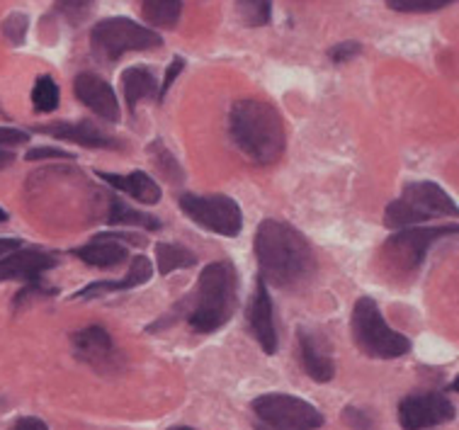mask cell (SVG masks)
I'll return each mask as SVG.
<instances>
[{"label":"cell","instance_id":"1","mask_svg":"<svg viewBox=\"0 0 459 430\" xmlns=\"http://www.w3.org/2000/svg\"><path fill=\"white\" fill-rule=\"evenodd\" d=\"M255 256H258L260 277L280 290H290L311 280L316 270V258L304 233L292 224L280 219L260 222L255 232Z\"/></svg>","mask_w":459,"mask_h":430},{"label":"cell","instance_id":"2","mask_svg":"<svg viewBox=\"0 0 459 430\" xmlns=\"http://www.w3.org/2000/svg\"><path fill=\"white\" fill-rule=\"evenodd\" d=\"M229 132L243 156L253 163L270 166L287 149V129L282 115L267 100H238L229 112Z\"/></svg>","mask_w":459,"mask_h":430},{"label":"cell","instance_id":"3","mask_svg":"<svg viewBox=\"0 0 459 430\" xmlns=\"http://www.w3.org/2000/svg\"><path fill=\"white\" fill-rule=\"evenodd\" d=\"M238 294V275L229 260L209 263L202 270L197 287L190 299V309L185 319L195 333H214L229 323L236 312Z\"/></svg>","mask_w":459,"mask_h":430},{"label":"cell","instance_id":"4","mask_svg":"<svg viewBox=\"0 0 459 430\" xmlns=\"http://www.w3.org/2000/svg\"><path fill=\"white\" fill-rule=\"evenodd\" d=\"M351 329L355 346L375 360H396L411 350V340L403 333L394 331L385 321V316L372 297H359L355 302Z\"/></svg>","mask_w":459,"mask_h":430},{"label":"cell","instance_id":"5","mask_svg":"<svg viewBox=\"0 0 459 430\" xmlns=\"http://www.w3.org/2000/svg\"><path fill=\"white\" fill-rule=\"evenodd\" d=\"M251 408L255 430H316L324 426V414L316 406L292 394H263Z\"/></svg>","mask_w":459,"mask_h":430},{"label":"cell","instance_id":"6","mask_svg":"<svg viewBox=\"0 0 459 430\" xmlns=\"http://www.w3.org/2000/svg\"><path fill=\"white\" fill-rule=\"evenodd\" d=\"M91 42L102 58L117 61L119 57H125L129 51L159 49L163 44V37L153 32L151 27L134 22L129 17H109V20H100L92 27Z\"/></svg>","mask_w":459,"mask_h":430},{"label":"cell","instance_id":"7","mask_svg":"<svg viewBox=\"0 0 459 430\" xmlns=\"http://www.w3.org/2000/svg\"><path fill=\"white\" fill-rule=\"evenodd\" d=\"M180 209L207 232L238 236L243 229L241 207L226 195H183Z\"/></svg>","mask_w":459,"mask_h":430},{"label":"cell","instance_id":"8","mask_svg":"<svg viewBox=\"0 0 459 430\" xmlns=\"http://www.w3.org/2000/svg\"><path fill=\"white\" fill-rule=\"evenodd\" d=\"M455 233H457V224L401 229L399 233H394L392 239L386 241L385 253L399 265L401 270H416L418 265L423 263L428 249L433 246L435 241H440L443 236H455Z\"/></svg>","mask_w":459,"mask_h":430},{"label":"cell","instance_id":"9","mask_svg":"<svg viewBox=\"0 0 459 430\" xmlns=\"http://www.w3.org/2000/svg\"><path fill=\"white\" fill-rule=\"evenodd\" d=\"M455 404L443 391L409 394L399 401V423L403 430H428L455 418Z\"/></svg>","mask_w":459,"mask_h":430},{"label":"cell","instance_id":"10","mask_svg":"<svg viewBox=\"0 0 459 430\" xmlns=\"http://www.w3.org/2000/svg\"><path fill=\"white\" fill-rule=\"evenodd\" d=\"M71 346H74L75 357L92 367L95 373L109 374L122 367V355L115 347V340L109 338V333L102 326H88L83 331L74 333Z\"/></svg>","mask_w":459,"mask_h":430},{"label":"cell","instance_id":"11","mask_svg":"<svg viewBox=\"0 0 459 430\" xmlns=\"http://www.w3.org/2000/svg\"><path fill=\"white\" fill-rule=\"evenodd\" d=\"M74 92L75 98L98 117L108 119V122H119L122 112H119L117 95L105 78H100L98 74H78L74 81Z\"/></svg>","mask_w":459,"mask_h":430},{"label":"cell","instance_id":"12","mask_svg":"<svg viewBox=\"0 0 459 430\" xmlns=\"http://www.w3.org/2000/svg\"><path fill=\"white\" fill-rule=\"evenodd\" d=\"M59 263V258L37 249H17L0 260V282L8 280H39L49 268Z\"/></svg>","mask_w":459,"mask_h":430},{"label":"cell","instance_id":"13","mask_svg":"<svg viewBox=\"0 0 459 430\" xmlns=\"http://www.w3.org/2000/svg\"><path fill=\"white\" fill-rule=\"evenodd\" d=\"M297 340H299V363L304 367V373L309 374L314 382H321V384L333 380L335 363L326 340L321 338L318 333L307 331V329H299Z\"/></svg>","mask_w":459,"mask_h":430},{"label":"cell","instance_id":"14","mask_svg":"<svg viewBox=\"0 0 459 430\" xmlns=\"http://www.w3.org/2000/svg\"><path fill=\"white\" fill-rule=\"evenodd\" d=\"M401 199H406L411 207L418 209L420 215L430 219V216H457L459 209L455 205V199L437 185L430 180H418L406 185V190L401 195Z\"/></svg>","mask_w":459,"mask_h":430},{"label":"cell","instance_id":"15","mask_svg":"<svg viewBox=\"0 0 459 430\" xmlns=\"http://www.w3.org/2000/svg\"><path fill=\"white\" fill-rule=\"evenodd\" d=\"M125 241V233H98L85 246L75 249L74 256L92 268H117L129 258Z\"/></svg>","mask_w":459,"mask_h":430},{"label":"cell","instance_id":"16","mask_svg":"<svg viewBox=\"0 0 459 430\" xmlns=\"http://www.w3.org/2000/svg\"><path fill=\"white\" fill-rule=\"evenodd\" d=\"M251 331L260 347L265 350V355L277 353V329H275V312H273V299L265 290V280L258 277L255 285V297L251 304Z\"/></svg>","mask_w":459,"mask_h":430},{"label":"cell","instance_id":"17","mask_svg":"<svg viewBox=\"0 0 459 430\" xmlns=\"http://www.w3.org/2000/svg\"><path fill=\"white\" fill-rule=\"evenodd\" d=\"M39 132L49 134V136H56V139L74 141V144L85 146V149H125L117 139H112V136H108L105 132H100V129L95 125H91V122H56V125L39 127Z\"/></svg>","mask_w":459,"mask_h":430},{"label":"cell","instance_id":"18","mask_svg":"<svg viewBox=\"0 0 459 430\" xmlns=\"http://www.w3.org/2000/svg\"><path fill=\"white\" fill-rule=\"evenodd\" d=\"M151 273H153V268H151V260L143 256H136L129 265V273L122 277V280H105V282H92L88 287L78 292L75 297L78 299H91V297H100V294H108V292H125V290H134V287H139V285H146L151 280Z\"/></svg>","mask_w":459,"mask_h":430},{"label":"cell","instance_id":"19","mask_svg":"<svg viewBox=\"0 0 459 430\" xmlns=\"http://www.w3.org/2000/svg\"><path fill=\"white\" fill-rule=\"evenodd\" d=\"M102 180L117 188L119 192H125L129 197H134L142 205H159L160 202V188L159 182L151 180L149 173L143 171H134L129 175H117V173H98Z\"/></svg>","mask_w":459,"mask_h":430},{"label":"cell","instance_id":"20","mask_svg":"<svg viewBox=\"0 0 459 430\" xmlns=\"http://www.w3.org/2000/svg\"><path fill=\"white\" fill-rule=\"evenodd\" d=\"M122 88H125V100L129 105V112L136 110V102L143 98H159V83L156 75L149 68L132 66L122 74Z\"/></svg>","mask_w":459,"mask_h":430},{"label":"cell","instance_id":"21","mask_svg":"<svg viewBox=\"0 0 459 430\" xmlns=\"http://www.w3.org/2000/svg\"><path fill=\"white\" fill-rule=\"evenodd\" d=\"M143 20L160 30H176L183 15V0H143Z\"/></svg>","mask_w":459,"mask_h":430},{"label":"cell","instance_id":"22","mask_svg":"<svg viewBox=\"0 0 459 430\" xmlns=\"http://www.w3.org/2000/svg\"><path fill=\"white\" fill-rule=\"evenodd\" d=\"M156 260H159V273L170 275L173 270H183V268H193L197 263L193 250L183 249L178 243H159L156 246Z\"/></svg>","mask_w":459,"mask_h":430},{"label":"cell","instance_id":"23","mask_svg":"<svg viewBox=\"0 0 459 430\" xmlns=\"http://www.w3.org/2000/svg\"><path fill=\"white\" fill-rule=\"evenodd\" d=\"M108 222L126 224V226H142V229H160V222L156 219V216L143 215V212H139V209L125 205L122 199H112V202H109Z\"/></svg>","mask_w":459,"mask_h":430},{"label":"cell","instance_id":"24","mask_svg":"<svg viewBox=\"0 0 459 430\" xmlns=\"http://www.w3.org/2000/svg\"><path fill=\"white\" fill-rule=\"evenodd\" d=\"M426 222V216L420 215L418 209H413L406 202V199H394L392 205L386 207L385 212V224L389 229H411V226H418V224Z\"/></svg>","mask_w":459,"mask_h":430},{"label":"cell","instance_id":"25","mask_svg":"<svg viewBox=\"0 0 459 430\" xmlns=\"http://www.w3.org/2000/svg\"><path fill=\"white\" fill-rule=\"evenodd\" d=\"M236 13L246 27H265L273 17V0H236Z\"/></svg>","mask_w":459,"mask_h":430},{"label":"cell","instance_id":"26","mask_svg":"<svg viewBox=\"0 0 459 430\" xmlns=\"http://www.w3.org/2000/svg\"><path fill=\"white\" fill-rule=\"evenodd\" d=\"M61 91L51 75H39L32 88V105L37 112H54L59 108Z\"/></svg>","mask_w":459,"mask_h":430},{"label":"cell","instance_id":"27","mask_svg":"<svg viewBox=\"0 0 459 430\" xmlns=\"http://www.w3.org/2000/svg\"><path fill=\"white\" fill-rule=\"evenodd\" d=\"M149 154L156 158V166L160 168V173L166 175L168 180H173V182L183 180V168H180V163L176 161V156L163 146V141L160 139L153 141V144L149 146Z\"/></svg>","mask_w":459,"mask_h":430},{"label":"cell","instance_id":"28","mask_svg":"<svg viewBox=\"0 0 459 430\" xmlns=\"http://www.w3.org/2000/svg\"><path fill=\"white\" fill-rule=\"evenodd\" d=\"M95 8V0H56V13L66 17L74 27L83 25Z\"/></svg>","mask_w":459,"mask_h":430},{"label":"cell","instance_id":"29","mask_svg":"<svg viewBox=\"0 0 459 430\" xmlns=\"http://www.w3.org/2000/svg\"><path fill=\"white\" fill-rule=\"evenodd\" d=\"M452 3L455 0H386V5L396 13H435Z\"/></svg>","mask_w":459,"mask_h":430},{"label":"cell","instance_id":"30","mask_svg":"<svg viewBox=\"0 0 459 430\" xmlns=\"http://www.w3.org/2000/svg\"><path fill=\"white\" fill-rule=\"evenodd\" d=\"M27 30H30V20L27 15L22 13H13V15L5 17V22H3V34H5V39L10 44H25V37H27Z\"/></svg>","mask_w":459,"mask_h":430},{"label":"cell","instance_id":"31","mask_svg":"<svg viewBox=\"0 0 459 430\" xmlns=\"http://www.w3.org/2000/svg\"><path fill=\"white\" fill-rule=\"evenodd\" d=\"M359 51H362V44L359 42H341L328 49V58L333 64H348L351 58L359 57Z\"/></svg>","mask_w":459,"mask_h":430},{"label":"cell","instance_id":"32","mask_svg":"<svg viewBox=\"0 0 459 430\" xmlns=\"http://www.w3.org/2000/svg\"><path fill=\"white\" fill-rule=\"evenodd\" d=\"M25 141H30L27 132L15 129V127H0V151H15L17 146H22Z\"/></svg>","mask_w":459,"mask_h":430},{"label":"cell","instance_id":"33","mask_svg":"<svg viewBox=\"0 0 459 430\" xmlns=\"http://www.w3.org/2000/svg\"><path fill=\"white\" fill-rule=\"evenodd\" d=\"M183 68H185V61L183 57H176L170 64H168V71H166V78H163V83L159 85V102H163L168 95V91L173 88V83H176V78L180 74H183Z\"/></svg>","mask_w":459,"mask_h":430},{"label":"cell","instance_id":"34","mask_svg":"<svg viewBox=\"0 0 459 430\" xmlns=\"http://www.w3.org/2000/svg\"><path fill=\"white\" fill-rule=\"evenodd\" d=\"M342 418L351 423L352 428L358 430H375V423H372V416L365 414V411H358V408H345L342 411Z\"/></svg>","mask_w":459,"mask_h":430},{"label":"cell","instance_id":"35","mask_svg":"<svg viewBox=\"0 0 459 430\" xmlns=\"http://www.w3.org/2000/svg\"><path fill=\"white\" fill-rule=\"evenodd\" d=\"M27 161H42V158H64L68 161L71 156V151H64V149H54V146H42V149H30L27 151Z\"/></svg>","mask_w":459,"mask_h":430},{"label":"cell","instance_id":"36","mask_svg":"<svg viewBox=\"0 0 459 430\" xmlns=\"http://www.w3.org/2000/svg\"><path fill=\"white\" fill-rule=\"evenodd\" d=\"M10 430H49L47 428V423L42 418H34V416H22V418H17L13 423V428Z\"/></svg>","mask_w":459,"mask_h":430},{"label":"cell","instance_id":"37","mask_svg":"<svg viewBox=\"0 0 459 430\" xmlns=\"http://www.w3.org/2000/svg\"><path fill=\"white\" fill-rule=\"evenodd\" d=\"M22 249V241L20 239H8V236H0V260L13 253V250Z\"/></svg>","mask_w":459,"mask_h":430},{"label":"cell","instance_id":"38","mask_svg":"<svg viewBox=\"0 0 459 430\" xmlns=\"http://www.w3.org/2000/svg\"><path fill=\"white\" fill-rule=\"evenodd\" d=\"M5 219H8V212H5V209L0 207V224L5 222Z\"/></svg>","mask_w":459,"mask_h":430},{"label":"cell","instance_id":"39","mask_svg":"<svg viewBox=\"0 0 459 430\" xmlns=\"http://www.w3.org/2000/svg\"><path fill=\"white\" fill-rule=\"evenodd\" d=\"M170 430H195V428H185L183 426V428H170Z\"/></svg>","mask_w":459,"mask_h":430}]
</instances>
